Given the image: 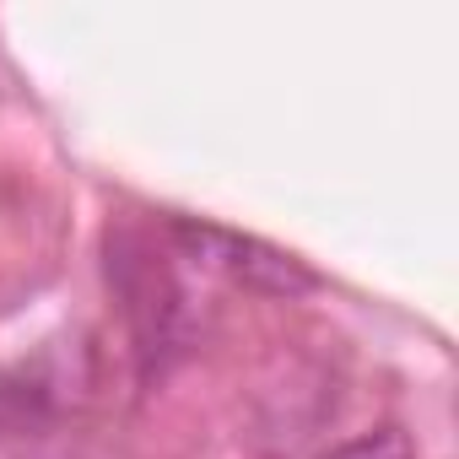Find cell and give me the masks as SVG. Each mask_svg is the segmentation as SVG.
<instances>
[{
  "label": "cell",
  "mask_w": 459,
  "mask_h": 459,
  "mask_svg": "<svg viewBox=\"0 0 459 459\" xmlns=\"http://www.w3.org/2000/svg\"><path fill=\"white\" fill-rule=\"evenodd\" d=\"M108 281L125 303V319L146 357V373H162L168 351H178V341H184V292H178L173 271L157 260V249L141 233L119 227V233H108Z\"/></svg>",
  "instance_id": "cell-1"
},
{
  "label": "cell",
  "mask_w": 459,
  "mask_h": 459,
  "mask_svg": "<svg viewBox=\"0 0 459 459\" xmlns=\"http://www.w3.org/2000/svg\"><path fill=\"white\" fill-rule=\"evenodd\" d=\"M168 244L189 265L216 271V276H227L233 287H249V292H265V298H303V292L319 287V276L298 255H287V249H276L265 238L233 233V227H216V221L168 216Z\"/></svg>",
  "instance_id": "cell-2"
},
{
  "label": "cell",
  "mask_w": 459,
  "mask_h": 459,
  "mask_svg": "<svg viewBox=\"0 0 459 459\" xmlns=\"http://www.w3.org/2000/svg\"><path fill=\"white\" fill-rule=\"evenodd\" d=\"M49 411H55V400H49V384L39 373H28V368L0 373V437L49 421Z\"/></svg>",
  "instance_id": "cell-3"
},
{
  "label": "cell",
  "mask_w": 459,
  "mask_h": 459,
  "mask_svg": "<svg viewBox=\"0 0 459 459\" xmlns=\"http://www.w3.org/2000/svg\"><path fill=\"white\" fill-rule=\"evenodd\" d=\"M325 459H416V448H411V437H405L400 427H373V432H362V437L330 448Z\"/></svg>",
  "instance_id": "cell-4"
}]
</instances>
